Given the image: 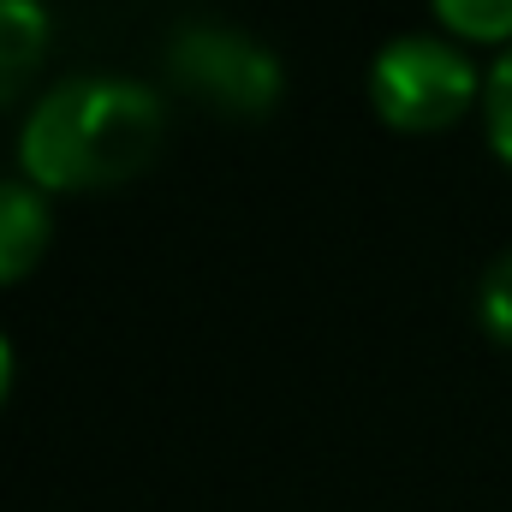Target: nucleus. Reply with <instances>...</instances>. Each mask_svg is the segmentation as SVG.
Masks as SVG:
<instances>
[{"instance_id":"1a4fd4ad","label":"nucleus","mask_w":512,"mask_h":512,"mask_svg":"<svg viewBox=\"0 0 512 512\" xmlns=\"http://www.w3.org/2000/svg\"><path fill=\"white\" fill-rule=\"evenodd\" d=\"M6 382H12V346H6V334H0V393H6Z\"/></svg>"},{"instance_id":"7ed1b4c3","label":"nucleus","mask_w":512,"mask_h":512,"mask_svg":"<svg viewBox=\"0 0 512 512\" xmlns=\"http://www.w3.org/2000/svg\"><path fill=\"white\" fill-rule=\"evenodd\" d=\"M167 66H173V78L191 96L215 102L233 120L268 114L274 96H280V60H274V48L256 42L251 30H239V24H221V18L179 24L173 42H167Z\"/></svg>"},{"instance_id":"423d86ee","label":"nucleus","mask_w":512,"mask_h":512,"mask_svg":"<svg viewBox=\"0 0 512 512\" xmlns=\"http://www.w3.org/2000/svg\"><path fill=\"white\" fill-rule=\"evenodd\" d=\"M477 310H483V328L495 340L512 346V251H501L483 268V286H477Z\"/></svg>"},{"instance_id":"f03ea898","label":"nucleus","mask_w":512,"mask_h":512,"mask_svg":"<svg viewBox=\"0 0 512 512\" xmlns=\"http://www.w3.org/2000/svg\"><path fill=\"white\" fill-rule=\"evenodd\" d=\"M483 90L477 78V60L435 36V30H405V36H387L370 60V102L387 126L405 131H429L447 126L471 108V96Z\"/></svg>"},{"instance_id":"6e6552de","label":"nucleus","mask_w":512,"mask_h":512,"mask_svg":"<svg viewBox=\"0 0 512 512\" xmlns=\"http://www.w3.org/2000/svg\"><path fill=\"white\" fill-rule=\"evenodd\" d=\"M435 12L465 36H512V0H435Z\"/></svg>"},{"instance_id":"0eeeda50","label":"nucleus","mask_w":512,"mask_h":512,"mask_svg":"<svg viewBox=\"0 0 512 512\" xmlns=\"http://www.w3.org/2000/svg\"><path fill=\"white\" fill-rule=\"evenodd\" d=\"M483 114H489V143L512 161V48L483 78Z\"/></svg>"},{"instance_id":"39448f33","label":"nucleus","mask_w":512,"mask_h":512,"mask_svg":"<svg viewBox=\"0 0 512 512\" xmlns=\"http://www.w3.org/2000/svg\"><path fill=\"white\" fill-rule=\"evenodd\" d=\"M42 48H48L42 0H0V102L18 96V84L36 72Z\"/></svg>"},{"instance_id":"f257e3e1","label":"nucleus","mask_w":512,"mask_h":512,"mask_svg":"<svg viewBox=\"0 0 512 512\" xmlns=\"http://www.w3.org/2000/svg\"><path fill=\"white\" fill-rule=\"evenodd\" d=\"M161 143V102L149 84L114 72L60 78L18 131L24 179L54 191H90L131 179Z\"/></svg>"},{"instance_id":"20e7f679","label":"nucleus","mask_w":512,"mask_h":512,"mask_svg":"<svg viewBox=\"0 0 512 512\" xmlns=\"http://www.w3.org/2000/svg\"><path fill=\"white\" fill-rule=\"evenodd\" d=\"M48 233H54V215H48L42 185L0 173V280L30 274L36 256L48 251Z\"/></svg>"}]
</instances>
